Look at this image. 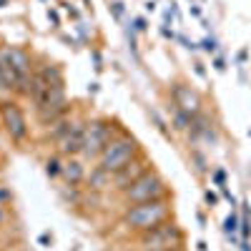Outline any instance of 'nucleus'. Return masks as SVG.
Listing matches in <instances>:
<instances>
[{"label": "nucleus", "instance_id": "39448f33", "mask_svg": "<svg viewBox=\"0 0 251 251\" xmlns=\"http://www.w3.org/2000/svg\"><path fill=\"white\" fill-rule=\"evenodd\" d=\"M138 153H141L138 141H136L131 133H123V131H121V133L108 143V149L100 153L98 166H100L103 171H108V174H116V171H121L128 161H133Z\"/></svg>", "mask_w": 251, "mask_h": 251}, {"label": "nucleus", "instance_id": "37998d69", "mask_svg": "<svg viewBox=\"0 0 251 251\" xmlns=\"http://www.w3.org/2000/svg\"><path fill=\"white\" fill-rule=\"evenodd\" d=\"M43 3H46V0H43Z\"/></svg>", "mask_w": 251, "mask_h": 251}, {"label": "nucleus", "instance_id": "f704fd0d", "mask_svg": "<svg viewBox=\"0 0 251 251\" xmlns=\"http://www.w3.org/2000/svg\"><path fill=\"white\" fill-rule=\"evenodd\" d=\"M146 10H149V13H156V3H153V0H146V5H143Z\"/></svg>", "mask_w": 251, "mask_h": 251}, {"label": "nucleus", "instance_id": "4be33fe9", "mask_svg": "<svg viewBox=\"0 0 251 251\" xmlns=\"http://www.w3.org/2000/svg\"><path fill=\"white\" fill-rule=\"evenodd\" d=\"M211 178H214V183L221 188V186H226V171L224 169H216L214 174H211Z\"/></svg>", "mask_w": 251, "mask_h": 251}, {"label": "nucleus", "instance_id": "423d86ee", "mask_svg": "<svg viewBox=\"0 0 251 251\" xmlns=\"http://www.w3.org/2000/svg\"><path fill=\"white\" fill-rule=\"evenodd\" d=\"M0 126H3V131L8 133V138L15 141V143H23L28 138L25 113L20 111V106L15 100H3L0 103Z\"/></svg>", "mask_w": 251, "mask_h": 251}, {"label": "nucleus", "instance_id": "ddd939ff", "mask_svg": "<svg viewBox=\"0 0 251 251\" xmlns=\"http://www.w3.org/2000/svg\"><path fill=\"white\" fill-rule=\"evenodd\" d=\"M111 178H113V174H108V171H103L100 166H96V169L86 176V183H88V188H93V191H103V188H111Z\"/></svg>", "mask_w": 251, "mask_h": 251}, {"label": "nucleus", "instance_id": "7c9ffc66", "mask_svg": "<svg viewBox=\"0 0 251 251\" xmlns=\"http://www.w3.org/2000/svg\"><path fill=\"white\" fill-rule=\"evenodd\" d=\"M93 63H96V71H103V58L98 50H93Z\"/></svg>", "mask_w": 251, "mask_h": 251}, {"label": "nucleus", "instance_id": "c756f323", "mask_svg": "<svg viewBox=\"0 0 251 251\" xmlns=\"http://www.w3.org/2000/svg\"><path fill=\"white\" fill-rule=\"evenodd\" d=\"M214 68H216L219 73H224V71H226V60H224L221 55H216V58H214Z\"/></svg>", "mask_w": 251, "mask_h": 251}, {"label": "nucleus", "instance_id": "473e14b6", "mask_svg": "<svg viewBox=\"0 0 251 251\" xmlns=\"http://www.w3.org/2000/svg\"><path fill=\"white\" fill-rule=\"evenodd\" d=\"M194 71H196V75H199V78H206V71H203V66H201V63H196V66H194Z\"/></svg>", "mask_w": 251, "mask_h": 251}, {"label": "nucleus", "instance_id": "2f4dec72", "mask_svg": "<svg viewBox=\"0 0 251 251\" xmlns=\"http://www.w3.org/2000/svg\"><path fill=\"white\" fill-rule=\"evenodd\" d=\"M5 221H8V208H5V206H0V226H3Z\"/></svg>", "mask_w": 251, "mask_h": 251}, {"label": "nucleus", "instance_id": "5701e85b", "mask_svg": "<svg viewBox=\"0 0 251 251\" xmlns=\"http://www.w3.org/2000/svg\"><path fill=\"white\" fill-rule=\"evenodd\" d=\"M239 228H241V236H244V239H249V236H251V219H249V216H244V219H241V224H239Z\"/></svg>", "mask_w": 251, "mask_h": 251}, {"label": "nucleus", "instance_id": "393cba45", "mask_svg": "<svg viewBox=\"0 0 251 251\" xmlns=\"http://www.w3.org/2000/svg\"><path fill=\"white\" fill-rule=\"evenodd\" d=\"M203 201H206L208 206H216V203H219V196H216V194L211 191V188H208V191L203 194Z\"/></svg>", "mask_w": 251, "mask_h": 251}, {"label": "nucleus", "instance_id": "b1692460", "mask_svg": "<svg viewBox=\"0 0 251 251\" xmlns=\"http://www.w3.org/2000/svg\"><path fill=\"white\" fill-rule=\"evenodd\" d=\"M176 40H178V43H181V46H183L186 50H196V48H199V46L194 43V40H188L186 35H176Z\"/></svg>", "mask_w": 251, "mask_h": 251}, {"label": "nucleus", "instance_id": "2eb2a0df", "mask_svg": "<svg viewBox=\"0 0 251 251\" xmlns=\"http://www.w3.org/2000/svg\"><path fill=\"white\" fill-rule=\"evenodd\" d=\"M171 126H174L176 131L186 133V131H188V126H191V116H188V113H183V111H178V108H174V118H171Z\"/></svg>", "mask_w": 251, "mask_h": 251}, {"label": "nucleus", "instance_id": "9b49d317", "mask_svg": "<svg viewBox=\"0 0 251 251\" xmlns=\"http://www.w3.org/2000/svg\"><path fill=\"white\" fill-rule=\"evenodd\" d=\"M60 176L66 178V186H78V183L86 181L88 174H86V166H83V161L75 156V158H68L66 163H63Z\"/></svg>", "mask_w": 251, "mask_h": 251}, {"label": "nucleus", "instance_id": "4468645a", "mask_svg": "<svg viewBox=\"0 0 251 251\" xmlns=\"http://www.w3.org/2000/svg\"><path fill=\"white\" fill-rule=\"evenodd\" d=\"M73 121H75V118H68V116H66V118H60V121L50 123L53 128H50V131L46 133V138H48V141H55V143H58V141H60L63 136L68 133V128H71V126H73Z\"/></svg>", "mask_w": 251, "mask_h": 251}, {"label": "nucleus", "instance_id": "c9c22d12", "mask_svg": "<svg viewBox=\"0 0 251 251\" xmlns=\"http://www.w3.org/2000/svg\"><path fill=\"white\" fill-rule=\"evenodd\" d=\"M191 15H194V18H201V8H199L196 3H191Z\"/></svg>", "mask_w": 251, "mask_h": 251}, {"label": "nucleus", "instance_id": "72a5a7b5", "mask_svg": "<svg viewBox=\"0 0 251 251\" xmlns=\"http://www.w3.org/2000/svg\"><path fill=\"white\" fill-rule=\"evenodd\" d=\"M5 93H10V91H8L5 80H3V73H0V96H5Z\"/></svg>", "mask_w": 251, "mask_h": 251}, {"label": "nucleus", "instance_id": "a878e982", "mask_svg": "<svg viewBox=\"0 0 251 251\" xmlns=\"http://www.w3.org/2000/svg\"><path fill=\"white\" fill-rule=\"evenodd\" d=\"M151 118H153V121L158 123V128H161L163 133H169V126H166V121H163V118H161V116H158L156 111H151Z\"/></svg>", "mask_w": 251, "mask_h": 251}, {"label": "nucleus", "instance_id": "6ab92c4d", "mask_svg": "<svg viewBox=\"0 0 251 251\" xmlns=\"http://www.w3.org/2000/svg\"><path fill=\"white\" fill-rule=\"evenodd\" d=\"M133 30L136 33H146V30H149V20H146V18H133Z\"/></svg>", "mask_w": 251, "mask_h": 251}, {"label": "nucleus", "instance_id": "f257e3e1", "mask_svg": "<svg viewBox=\"0 0 251 251\" xmlns=\"http://www.w3.org/2000/svg\"><path fill=\"white\" fill-rule=\"evenodd\" d=\"M174 219V203L171 199H156V201H146V203H136V206H128L123 211L118 226L123 228V231L128 234H146L151 231V228L166 224Z\"/></svg>", "mask_w": 251, "mask_h": 251}, {"label": "nucleus", "instance_id": "ea45409f", "mask_svg": "<svg viewBox=\"0 0 251 251\" xmlns=\"http://www.w3.org/2000/svg\"><path fill=\"white\" fill-rule=\"evenodd\" d=\"M8 5V0H0V8H5Z\"/></svg>", "mask_w": 251, "mask_h": 251}, {"label": "nucleus", "instance_id": "412c9836", "mask_svg": "<svg viewBox=\"0 0 251 251\" xmlns=\"http://www.w3.org/2000/svg\"><path fill=\"white\" fill-rule=\"evenodd\" d=\"M123 10H126V8H123L121 0H113V3H111V15H113L116 20H121V18H123Z\"/></svg>", "mask_w": 251, "mask_h": 251}, {"label": "nucleus", "instance_id": "0eeeda50", "mask_svg": "<svg viewBox=\"0 0 251 251\" xmlns=\"http://www.w3.org/2000/svg\"><path fill=\"white\" fill-rule=\"evenodd\" d=\"M151 169H153L151 158H146L143 153H138L133 161L126 163L121 171H116V174H113V178H111V188L121 194V191H126V188H128L131 183H136L143 174H149Z\"/></svg>", "mask_w": 251, "mask_h": 251}, {"label": "nucleus", "instance_id": "4c0bfd02", "mask_svg": "<svg viewBox=\"0 0 251 251\" xmlns=\"http://www.w3.org/2000/svg\"><path fill=\"white\" fill-rule=\"evenodd\" d=\"M88 93H98V83H91V86H88Z\"/></svg>", "mask_w": 251, "mask_h": 251}, {"label": "nucleus", "instance_id": "aec40b11", "mask_svg": "<svg viewBox=\"0 0 251 251\" xmlns=\"http://www.w3.org/2000/svg\"><path fill=\"white\" fill-rule=\"evenodd\" d=\"M10 199H13V194H10V188H8L5 183H0V206H5V203H10Z\"/></svg>", "mask_w": 251, "mask_h": 251}, {"label": "nucleus", "instance_id": "79ce46f5", "mask_svg": "<svg viewBox=\"0 0 251 251\" xmlns=\"http://www.w3.org/2000/svg\"><path fill=\"white\" fill-rule=\"evenodd\" d=\"M188 3H194V0H188Z\"/></svg>", "mask_w": 251, "mask_h": 251}, {"label": "nucleus", "instance_id": "f8f14e48", "mask_svg": "<svg viewBox=\"0 0 251 251\" xmlns=\"http://www.w3.org/2000/svg\"><path fill=\"white\" fill-rule=\"evenodd\" d=\"M35 71L43 75L50 86H66V75H63V71H60V66H55V63H48V60H43L40 66H35Z\"/></svg>", "mask_w": 251, "mask_h": 251}, {"label": "nucleus", "instance_id": "c85d7f7f", "mask_svg": "<svg viewBox=\"0 0 251 251\" xmlns=\"http://www.w3.org/2000/svg\"><path fill=\"white\" fill-rule=\"evenodd\" d=\"M161 35H163L166 40H176V33H174L169 25H161Z\"/></svg>", "mask_w": 251, "mask_h": 251}, {"label": "nucleus", "instance_id": "1a4fd4ad", "mask_svg": "<svg viewBox=\"0 0 251 251\" xmlns=\"http://www.w3.org/2000/svg\"><path fill=\"white\" fill-rule=\"evenodd\" d=\"M83 138H86V121L75 118L73 126L68 128V133L58 141V156L63 158H75L83 151Z\"/></svg>", "mask_w": 251, "mask_h": 251}, {"label": "nucleus", "instance_id": "a19ab883", "mask_svg": "<svg viewBox=\"0 0 251 251\" xmlns=\"http://www.w3.org/2000/svg\"><path fill=\"white\" fill-rule=\"evenodd\" d=\"M174 251H186V249H183V246H181V249H174Z\"/></svg>", "mask_w": 251, "mask_h": 251}, {"label": "nucleus", "instance_id": "6e6552de", "mask_svg": "<svg viewBox=\"0 0 251 251\" xmlns=\"http://www.w3.org/2000/svg\"><path fill=\"white\" fill-rule=\"evenodd\" d=\"M171 100H174V108L188 113L191 118L203 113V100H201L199 91H194L191 86H186V83H174L171 86Z\"/></svg>", "mask_w": 251, "mask_h": 251}, {"label": "nucleus", "instance_id": "a211bd4d", "mask_svg": "<svg viewBox=\"0 0 251 251\" xmlns=\"http://www.w3.org/2000/svg\"><path fill=\"white\" fill-rule=\"evenodd\" d=\"M199 46H201V48H203L206 53H216V50H219V40H216L214 35H206V38L201 40Z\"/></svg>", "mask_w": 251, "mask_h": 251}, {"label": "nucleus", "instance_id": "f03ea898", "mask_svg": "<svg viewBox=\"0 0 251 251\" xmlns=\"http://www.w3.org/2000/svg\"><path fill=\"white\" fill-rule=\"evenodd\" d=\"M118 126L108 118H91L86 121V138H83L80 156L86 161H98L100 153L108 149V143L118 136Z\"/></svg>", "mask_w": 251, "mask_h": 251}, {"label": "nucleus", "instance_id": "9d476101", "mask_svg": "<svg viewBox=\"0 0 251 251\" xmlns=\"http://www.w3.org/2000/svg\"><path fill=\"white\" fill-rule=\"evenodd\" d=\"M0 73H3V80H5L8 91L15 96V91L20 86V75H18V71L13 66L10 55H8V46H0Z\"/></svg>", "mask_w": 251, "mask_h": 251}, {"label": "nucleus", "instance_id": "f3484780", "mask_svg": "<svg viewBox=\"0 0 251 251\" xmlns=\"http://www.w3.org/2000/svg\"><path fill=\"white\" fill-rule=\"evenodd\" d=\"M224 231H226L228 236H234V234L239 231V216H236L234 211L226 216V221H224Z\"/></svg>", "mask_w": 251, "mask_h": 251}, {"label": "nucleus", "instance_id": "c03bdc74", "mask_svg": "<svg viewBox=\"0 0 251 251\" xmlns=\"http://www.w3.org/2000/svg\"><path fill=\"white\" fill-rule=\"evenodd\" d=\"M0 103H3V100H0Z\"/></svg>", "mask_w": 251, "mask_h": 251}, {"label": "nucleus", "instance_id": "dca6fc26", "mask_svg": "<svg viewBox=\"0 0 251 251\" xmlns=\"http://www.w3.org/2000/svg\"><path fill=\"white\" fill-rule=\"evenodd\" d=\"M63 156H50V158H46V176L48 178H58L60 176V171H63V161H60Z\"/></svg>", "mask_w": 251, "mask_h": 251}, {"label": "nucleus", "instance_id": "58836bf2", "mask_svg": "<svg viewBox=\"0 0 251 251\" xmlns=\"http://www.w3.org/2000/svg\"><path fill=\"white\" fill-rule=\"evenodd\" d=\"M236 60H239V63H244V60H246V50H241V53L236 55Z\"/></svg>", "mask_w": 251, "mask_h": 251}, {"label": "nucleus", "instance_id": "20e7f679", "mask_svg": "<svg viewBox=\"0 0 251 251\" xmlns=\"http://www.w3.org/2000/svg\"><path fill=\"white\" fill-rule=\"evenodd\" d=\"M169 196V186H166L163 176L151 169L149 174H143L136 183H131L126 191H121V201L123 206H136V203H146V201H156V199H166Z\"/></svg>", "mask_w": 251, "mask_h": 251}, {"label": "nucleus", "instance_id": "bb28decb", "mask_svg": "<svg viewBox=\"0 0 251 251\" xmlns=\"http://www.w3.org/2000/svg\"><path fill=\"white\" fill-rule=\"evenodd\" d=\"M48 20H50V23H53V28H58V25H60V15H58V10L48 8Z\"/></svg>", "mask_w": 251, "mask_h": 251}, {"label": "nucleus", "instance_id": "e433bc0d", "mask_svg": "<svg viewBox=\"0 0 251 251\" xmlns=\"http://www.w3.org/2000/svg\"><path fill=\"white\" fill-rule=\"evenodd\" d=\"M38 241H40V244H53V236H48V234H43V236H40Z\"/></svg>", "mask_w": 251, "mask_h": 251}, {"label": "nucleus", "instance_id": "7ed1b4c3", "mask_svg": "<svg viewBox=\"0 0 251 251\" xmlns=\"http://www.w3.org/2000/svg\"><path fill=\"white\" fill-rule=\"evenodd\" d=\"M136 244H138V251H174V249H181L186 244V234L171 219V221L151 228V231L138 234Z\"/></svg>", "mask_w": 251, "mask_h": 251}, {"label": "nucleus", "instance_id": "cd10ccee", "mask_svg": "<svg viewBox=\"0 0 251 251\" xmlns=\"http://www.w3.org/2000/svg\"><path fill=\"white\" fill-rule=\"evenodd\" d=\"M194 163H196V169H199L201 174L206 171V158H203L201 153H194Z\"/></svg>", "mask_w": 251, "mask_h": 251}]
</instances>
